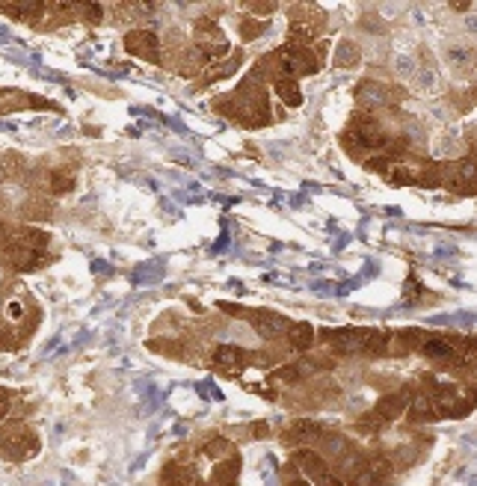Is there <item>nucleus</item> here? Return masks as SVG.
<instances>
[{
    "mask_svg": "<svg viewBox=\"0 0 477 486\" xmlns=\"http://www.w3.org/2000/svg\"><path fill=\"white\" fill-rule=\"evenodd\" d=\"M214 110L223 113L232 122H241L246 128H261L270 122V101H267V90L258 77H246V81L237 86L235 92L219 95L214 101Z\"/></svg>",
    "mask_w": 477,
    "mask_h": 486,
    "instance_id": "nucleus-1",
    "label": "nucleus"
},
{
    "mask_svg": "<svg viewBox=\"0 0 477 486\" xmlns=\"http://www.w3.org/2000/svg\"><path fill=\"white\" fill-rule=\"evenodd\" d=\"M321 72V54L314 48H299V45H282L270 51L267 57L258 60V66L252 68V77H267V81H279V77H306Z\"/></svg>",
    "mask_w": 477,
    "mask_h": 486,
    "instance_id": "nucleus-2",
    "label": "nucleus"
},
{
    "mask_svg": "<svg viewBox=\"0 0 477 486\" xmlns=\"http://www.w3.org/2000/svg\"><path fill=\"white\" fill-rule=\"evenodd\" d=\"M321 339L326 347L341 353V356H388L392 332L388 330H370V326H344V330H321Z\"/></svg>",
    "mask_w": 477,
    "mask_h": 486,
    "instance_id": "nucleus-3",
    "label": "nucleus"
},
{
    "mask_svg": "<svg viewBox=\"0 0 477 486\" xmlns=\"http://www.w3.org/2000/svg\"><path fill=\"white\" fill-rule=\"evenodd\" d=\"M0 261L12 273H30L51 261V235L36 226H24L12 235V243L0 252Z\"/></svg>",
    "mask_w": 477,
    "mask_h": 486,
    "instance_id": "nucleus-4",
    "label": "nucleus"
},
{
    "mask_svg": "<svg viewBox=\"0 0 477 486\" xmlns=\"http://www.w3.org/2000/svg\"><path fill=\"white\" fill-rule=\"evenodd\" d=\"M392 139L394 137L388 134L386 125L374 116V113L362 110V113H356V116L350 119V125L344 128L341 143H344V148H347L353 157H359V155H370V152H377V155L386 152Z\"/></svg>",
    "mask_w": 477,
    "mask_h": 486,
    "instance_id": "nucleus-5",
    "label": "nucleus"
},
{
    "mask_svg": "<svg viewBox=\"0 0 477 486\" xmlns=\"http://www.w3.org/2000/svg\"><path fill=\"white\" fill-rule=\"evenodd\" d=\"M421 383L427 386L439 418H465V415L472 412L474 406L472 388H463L457 383H436L433 377H421Z\"/></svg>",
    "mask_w": 477,
    "mask_h": 486,
    "instance_id": "nucleus-6",
    "label": "nucleus"
},
{
    "mask_svg": "<svg viewBox=\"0 0 477 486\" xmlns=\"http://www.w3.org/2000/svg\"><path fill=\"white\" fill-rule=\"evenodd\" d=\"M39 454V436L28 421H10L0 427V459L28 463Z\"/></svg>",
    "mask_w": 477,
    "mask_h": 486,
    "instance_id": "nucleus-7",
    "label": "nucleus"
},
{
    "mask_svg": "<svg viewBox=\"0 0 477 486\" xmlns=\"http://www.w3.org/2000/svg\"><path fill=\"white\" fill-rule=\"evenodd\" d=\"M219 312L232 315V317H246L250 326L261 335L264 341H282L288 332L290 321L285 315L273 312V308H246V306H235V303H219Z\"/></svg>",
    "mask_w": 477,
    "mask_h": 486,
    "instance_id": "nucleus-8",
    "label": "nucleus"
},
{
    "mask_svg": "<svg viewBox=\"0 0 477 486\" xmlns=\"http://www.w3.org/2000/svg\"><path fill=\"white\" fill-rule=\"evenodd\" d=\"M409 397H412V386H403V388H397V392H392V394L379 397V401L356 421V427L374 433L379 427H386V424L397 421L406 412V406H409Z\"/></svg>",
    "mask_w": 477,
    "mask_h": 486,
    "instance_id": "nucleus-9",
    "label": "nucleus"
},
{
    "mask_svg": "<svg viewBox=\"0 0 477 486\" xmlns=\"http://www.w3.org/2000/svg\"><path fill=\"white\" fill-rule=\"evenodd\" d=\"M392 472V454H365V463L344 481V486H386Z\"/></svg>",
    "mask_w": 477,
    "mask_h": 486,
    "instance_id": "nucleus-10",
    "label": "nucleus"
},
{
    "mask_svg": "<svg viewBox=\"0 0 477 486\" xmlns=\"http://www.w3.org/2000/svg\"><path fill=\"white\" fill-rule=\"evenodd\" d=\"M30 184L42 190V196H66V193L75 190L77 179L72 166H54V170H36Z\"/></svg>",
    "mask_w": 477,
    "mask_h": 486,
    "instance_id": "nucleus-11",
    "label": "nucleus"
},
{
    "mask_svg": "<svg viewBox=\"0 0 477 486\" xmlns=\"http://www.w3.org/2000/svg\"><path fill=\"white\" fill-rule=\"evenodd\" d=\"M193 30H196V42H193V45L205 54L208 63H217V60H223L228 54V42L223 36V30H219L211 19H199Z\"/></svg>",
    "mask_w": 477,
    "mask_h": 486,
    "instance_id": "nucleus-12",
    "label": "nucleus"
},
{
    "mask_svg": "<svg viewBox=\"0 0 477 486\" xmlns=\"http://www.w3.org/2000/svg\"><path fill=\"white\" fill-rule=\"evenodd\" d=\"M441 184H445L450 193H457V196H472L477 184L472 157H463V161L457 163H441Z\"/></svg>",
    "mask_w": 477,
    "mask_h": 486,
    "instance_id": "nucleus-13",
    "label": "nucleus"
},
{
    "mask_svg": "<svg viewBox=\"0 0 477 486\" xmlns=\"http://www.w3.org/2000/svg\"><path fill=\"white\" fill-rule=\"evenodd\" d=\"M125 51L131 57L146 60V63H152V66L161 63V39H157L155 30H143V28L128 30L125 33Z\"/></svg>",
    "mask_w": 477,
    "mask_h": 486,
    "instance_id": "nucleus-14",
    "label": "nucleus"
},
{
    "mask_svg": "<svg viewBox=\"0 0 477 486\" xmlns=\"http://www.w3.org/2000/svg\"><path fill=\"white\" fill-rule=\"evenodd\" d=\"M356 99L368 113H374L379 108H392V104L401 99V90H394L392 84H377V81H365L356 86Z\"/></svg>",
    "mask_w": 477,
    "mask_h": 486,
    "instance_id": "nucleus-15",
    "label": "nucleus"
},
{
    "mask_svg": "<svg viewBox=\"0 0 477 486\" xmlns=\"http://www.w3.org/2000/svg\"><path fill=\"white\" fill-rule=\"evenodd\" d=\"M332 362L330 359H297V362H285L273 370V379L279 383H303V379L314 377V370H330Z\"/></svg>",
    "mask_w": 477,
    "mask_h": 486,
    "instance_id": "nucleus-16",
    "label": "nucleus"
},
{
    "mask_svg": "<svg viewBox=\"0 0 477 486\" xmlns=\"http://www.w3.org/2000/svg\"><path fill=\"white\" fill-rule=\"evenodd\" d=\"M323 430L326 427L321 421L299 418V421L290 424V427H285V433H282V445L285 448H312V445H317V439H321Z\"/></svg>",
    "mask_w": 477,
    "mask_h": 486,
    "instance_id": "nucleus-17",
    "label": "nucleus"
},
{
    "mask_svg": "<svg viewBox=\"0 0 477 486\" xmlns=\"http://www.w3.org/2000/svg\"><path fill=\"white\" fill-rule=\"evenodd\" d=\"M170 66L179 75H184V77H196V75H202L208 68V60H205V54H202L196 45H184L179 51H172Z\"/></svg>",
    "mask_w": 477,
    "mask_h": 486,
    "instance_id": "nucleus-18",
    "label": "nucleus"
},
{
    "mask_svg": "<svg viewBox=\"0 0 477 486\" xmlns=\"http://www.w3.org/2000/svg\"><path fill=\"white\" fill-rule=\"evenodd\" d=\"M0 12H6L15 21H28L30 28H39L45 15V0H6L0 4Z\"/></svg>",
    "mask_w": 477,
    "mask_h": 486,
    "instance_id": "nucleus-19",
    "label": "nucleus"
},
{
    "mask_svg": "<svg viewBox=\"0 0 477 486\" xmlns=\"http://www.w3.org/2000/svg\"><path fill=\"white\" fill-rule=\"evenodd\" d=\"M211 362L219 370H243L252 362V353H246L237 344H217V350L211 353Z\"/></svg>",
    "mask_w": 477,
    "mask_h": 486,
    "instance_id": "nucleus-20",
    "label": "nucleus"
},
{
    "mask_svg": "<svg viewBox=\"0 0 477 486\" xmlns=\"http://www.w3.org/2000/svg\"><path fill=\"white\" fill-rule=\"evenodd\" d=\"M243 48H235V51H228V57L226 60H217V63H208L205 68V75H202V86L205 84H217V81H223V77H232L237 68L243 66Z\"/></svg>",
    "mask_w": 477,
    "mask_h": 486,
    "instance_id": "nucleus-21",
    "label": "nucleus"
},
{
    "mask_svg": "<svg viewBox=\"0 0 477 486\" xmlns=\"http://www.w3.org/2000/svg\"><path fill=\"white\" fill-rule=\"evenodd\" d=\"M294 468H299V472L308 474L312 481H321L323 474H330V463H326V457L317 454L314 448H297L294 450Z\"/></svg>",
    "mask_w": 477,
    "mask_h": 486,
    "instance_id": "nucleus-22",
    "label": "nucleus"
},
{
    "mask_svg": "<svg viewBox=\"0 0 477 486\" xmlns=\"http://www.w3.org/2000/svg\"><path fill=\"white\" fill-rule=\"evenodd\" d=\"M317 454L321 457H330V459H335V463H338V459L344 457V454H350L353 450V442L344 436V433H335V430H323L321 433V439H317Z\"/></svg>",
    "mask_w": 477,
    "mask_h": 486,
    "instance_id": "nucleus-23",
    "label": "nucleus"
},
{
    "mask_svg": "<svg viewBox=\"0 0 477 486\" xmlns=\"http://www.w3.org/2000/svg\"><path fill=\"white\" fill-rule=\"evenodd\" d=\"M237 474H241V454H228L226 459H217L214 472L208 477V486H237Z\"/></svg>",
    "mask_w": 477,
    "mask_h": 486,
    "instance_id": "nucleus-24",
    "label": "nucleus"
},
{
    "mask_svg": "<svg viewBox=\"0 0 477 486\" xmlns=\"http://www.w3.org/2000/svg\"><path fill=\"white\" fill-rule=\"evenodd\" d=\"M161 486H202L196 468L184 463H166L161 468Z\"/></svg>",
    "mask_w": 477,
    "mask_h": 486,
    "instance_id": "nucleus-25",
    "label": "nucleus"
},
{
    "mask_svg": "<svg viewBox=\"0 0 477 486\" xmlns=\"http://www.w3.org/2000/svg\"><path fill=\"white\" fill-rule=\"evenodd\" d=\"M12 110H60L54 101L42 99V95H28V92H12V101L0 104V113Z\"/></svg>",
    "mask_w": 477,
    "mask_h": 486,
    "instance_id": "nucleus-26",
    "label": "nucleus"
},
{
    "mask_svg": "<svg viewBox=\"0 0 477 486\" xmlns=\"http://www.w3.org/2000/svg\"><path fill=\"white\" fill-rule=\"evenodd\" d=\"M314 335H317V332L312 330V323H306V321H290L288 332H285V341H288V347H290V350L306 353V350H312Z\"/></svg>",
    "mask_w": 477,
    "mask_h": 486,
    "instance_id": "nucleus-27",
    "label": "nucleus"
},
{
    "mask_svg": "<svg viewBox=\"0 0 477 486\" xmlns=\"http://www.w3.org/2000/svg\"><path fill=\"white\" fill-rule=\"evenodd\" d=\"M19 214L28 219V223H48V219L54 217V205H51L48 196H33L24 202Z\"/></svg>",
    "mask_w": 477,
    "mask_h": 486,
    "instance_id": "nucleus-28",
    "label": "nucleus"
},
{
    "mask_svg": "<svg viewBox=\"0 0 477 486\" xmlns=\"http://www.w3.org/2000/svg\"><path fill=\"white\" fill-rule=\"evenodd\" d=\"M273 84H276V92H279V99L285 108H299V104H303V92H299L297 81H290V77H279V81H273Z\"/></svg>",
    "mask_w": 477,
    "mask_h": 486,
    "instance_id": "nucleus-29",
    "label": "nucleus"
},
{
    "mask_svg": "<svg viewBox=\"0 0 477 486\" xmlns=\"http://www.w3.org/2000/svg\"><path fill=\"white\" fill-rule=\"evenodd\" d=\"M359 60H362L359 48L353 45L350 39L338 42V48H335V66H338V68H353V66H359Z\"/></svg>",
    "mask_w": 477,
    "mask_h": 486,
    "instance_id": "nucleus-30",
    "label": "nucleus"
},
{
    "mask_svg": "<svg viewBox=\"0 0 477 486\" xmlns=\"http://www.w3.org/2000/svg\"><path fill=\"white\" fill-rule=\"evenodd\" d=\"M101 19H104V6L101 4H77V21L101 24Z\"/></svg>",
    "mask_w": 477,
    "mask_h": 486,
    "instance_id": "nucleus-31",
    "label": "nucleus"
},
{
    "mask_svg": "<svg viewBox=\"0 0 477 486\" xmlns=\"http://www.w3.org/2000/svg\"><path fill=\"white\" fill-rule=\"evenodd\" d=\"M264 30H267V24H264V21H252V19H243V21H241V36H243L246 42L258 39Z\"/></svg>",
    "mask_w": 477,
    "mask_h": 486,
    "instance_id": "nucleus-32",
    "label": "nucleus"
},
{
    "mask_svg": "<svg viewBox=\"0 0 477 486\" xmlns=\"http://www.w3.org/2000/svg\"><path fill=\"white\" fill-rule=\"evenodd\" d=\"M10 406H12V392H10V388L0 386V421H4L6 415H10Z\"/></svg>",
    "mask_w": 477,
    "mask_h": 486,
    "instance_id": "nucleus-33",
    "label": "nucleus"
},
{
    "mask_svg": "<svg viewBox=\"0 0 477 486\" xmlns=\"http://www.w3.org/2000/svg\"><path fill=\"white\" fill-rule=\"evenodd\" d=\"M246 10H252V15H258V19H264V15H270L273 10H276V4H243Z\"/></svg>",
    "mask_w": 477,
    "mask_h": 486,
    "instance_id": "nucleus-34",
    "label": "nucleus"
},
{
    "mask_svg": "<svg viewBox=\"0 0 477 486\" xmlns=\"http://www.w3.org/2000/svg\"><path fill=\"white\" fill-rule=\"evenodd\" d=\"M317 486H344V481L338 474H323L321 481H317Z\"/></svg>",
    "mask_w": 477,
    "mask_h": 486,
    "instance_id": "nucleus-35",
    "label": "nucleus"
},
{
    "mask_svg": "<svg viewBox=\"0 0 477 486\" xmlns=\"http://www.w3.org/2000/svg\"><path fill=\"white\" fill-rule=\"evenodd\" d=\"M267 433H270V427H267V424H261V421H258V424H252V436H255V439L267 436Z\"/></svg>",
    "mask_w": 477,
    "mask_h": 486,
    "instance_id": "nucleus-36",
    "label": "nucleus"
},
{
    "mask_svg": "<svg viewBox=\"0 0 477 486\" xmlns=\"http://www.w3.org/2000/svg\"><path fill=\"white\" fill-rule=\"evenodd\" d=\"M285 486H312V483H306V481H288Z\"/></svg>",
    "mask_w": 477,
    "mask_h": 486,
    "instance_id": "nucleus-37",
    "label": "nucleus"
},
{
    "mask_svg": "<svg viewBox=\"0 0 477 486\" xmlns=\"http://www.w3.org/2000/svg\"><path fill=\"white\" fill-rule=\"evenodd\" d=\"M4 95H10V90H0V99H4Z\"/></svg>",
    "mask_w": 477,
    "mask_h": 486,
    "instance_id": "nucleus-38",
    "label": "nucleus"
}]
</instances>
